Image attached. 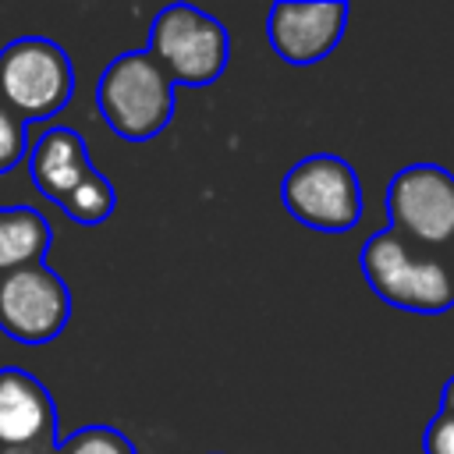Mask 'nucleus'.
<instances>
[{
	"label": "nucleus",
	"mask_w": 454,
	"mask_h": 454,
	"mask_svg": "<svg viewBox=\"0 0 454 454\" xmlns=\"http://www.w3.org/2000/svg\"><path fill=\"white\" fill-rule=\"evenodd\" d=\"M422 450L426 454H454V415L436 411L422 433Z\"/></svg>",
	"instance_id": "nucleus-15"
},
{
	"label": "nucleus",
	"mask_w": 454,
	"mask_h": 454,
	"mask_svg": "<svg viewBox=\"0 0 454 454\" xmlns=\"http://www.w3.org/2000/svg\"><path fill=\"white\" fill-rule=\"evenodd\" d=\"M32 184L57 206L92 174L89 145L74 128H50L28 149Z\"/></svg>",
	"instance_id": "nucleus-10"
},
{
	"label": "nucleus",
	"mask_w": 454,
	"mask_h": 454,
	"mask_svg": "<svg viewBox=\"0 0 454 454\" xmlns=\"http://www.w3.org/2000/svg\"><path fill=\"white\" fill-rule=\"evenodd\" d=\"M145 50L174 85L202 89L223 74L231 57V39L213 14L192 4H170L153 18Z\"/></svg>",
	"instance_id": "nucleus-4"
},
{
	"label": "nucleus",
	"mask_w": 454,
	"mask_h": 454,
	"mask_svg": "<svg viewBox=\"0 0 454 454\" xmlns=\"http://www.w3.org/2000/svg\"><path fill=\"white\" fill-rule=\"evenodd\" d=\"M53 241L50 220L32 206L0 209V273L43 262Z\"/></svg>",
	"instance_id": "nucleus-11"
},
{
	"label": "nucleus",
	"mask_w": 454,
	"mask_h": 454,
	"mask_svg": "<svg viewBox=\"0 0 454 454\" xmlns=\"http://www.w3.org/2000/svg\"><path fill=\"white\" fill-rule=\"evenodd\" d=\"M96 103L117 138L145 142L160 135L174 117V82L149 57V50H128L114 57L99 74Z\"/></svg>",
	"instance_id": "nucleus-2"
},
{
	"label": "nucleus",
	"mask_w": 454,
	"mask_h": 454,
	"mask_svg": "<svg viewBox=\"0 0 454 454\" xmlns=\"http://www.w3.org/2000/svg\"><path fill=\"white\" fill-rule=\"evenodd\" d=\"M71 96L74 67L53 39L21 35L0 50V103L25 124L57 117Z\"/></svg>",
	"instance_id": "nucleus-3"
},
{
	"label": "nucleus",
	"mask_w": 454,
	"mask_h": 454,
	"mask_svg": "<svg viewBox=\"0 0 454 454\" xmlns=\"http://www.w3.org/2000/svg\"><path fill=\"white\" fill-rule=\"evenodd\" d=\"M71 319V291L46 266L0 273V330L18 344H50Z\"/></svg>",
	"instance_id": "nucleus-7"
},
{
	"label": "nucleus",
	"mask_w": 454,
	"mask_h": 454,
	"mask_svg": "<svg viewBox=\"0 0 454 454\" xmlns=\"http://www.w3.org/2000/svg\"><path fill=\"white\" fill-rule=\"evenodd\" d=\"M440 411H447V415H454V376L443 383V394H440Z\"/></svg>",
	"instance_id": "nucleus-17"
},
{
	"label": "nucleus",
	"mask_w": 454,
	"mask_h": 454,
	"mask_svg": "<svg viewBox=\"0 0 454 454\" xmlns=\"http://www.w3.org/2000/svg\"><path fill=\"white\" fill-rule=\"evenodd\" d=\"M348 25V4L323 0V4H301V0H280L270 7L266 35L270 46L284 64L309 67L333 53Z\"/></svg>",
	"instance_id": "nucleus-8"
},
{
	"label": "nucleus",
	"mask_w": 454,
	"mask_h": 454,
	"mask_svg": "<svg viewBox=\"0 0 454 454\" xmlns=\"http://www.w3.org/2000/svg\"><path fill=\"white\" fill-rule=\"evenodd\" d=\"M114 202H117L114 184L106 181V174L92 170V174H89V177H85V181L60 202V209H64L71 220L92 227V223H103V220L114 213Z\"/></svg>",
	"instance_id": "nucleus-12"
},
{
	"label": "nucleus",
	"mask_w": 454,
	"mask_h": 454,
	"mask_svg": "<svg viewBox=\"0 0 454 454\" xmlns=\"http://www.w3.org/2000/svg\"><path fill=\"white\" fill-rule=\"evenodd\" d=\"M284 209L323 234H344L362 220L365 199L355 167L333 153H312L298 160L280 184Z\"/></svg>",
	"instance_id": "nucleus-5"
},
{
	"label": "nucleus",
	"mask_w": 454,
	"mask_h": 454,
	"mask_svg": "<svg viewBox=\"0 0 454 454\" xmlns=\"http://www.w3.org/2000/svg\"><path fill=\"white\" fill-rule=\"evenodd\" d=\"M390 231L411 245L454 241V174L440 163H411L387 184Z\"/></svg>",
	"instance_id": "nucleus-6"
},
{
	"label": "nucleus",
	"mask_w": 454,
	"mask_h": 454,
	"mask_svg": "<svg viewBox=\"0 0 454 454\" xmlns=\"http://www.w3.org/2000/svg\"><path fill=\"white\" fill-rule=\"evenodd\" d=\"M28 156V124L0 103V174L14 170Z\"/></svg>",
	"instance_id": "nucleus-14"
},
{
	"label": "nucleus",
	"mask_w": 454,
	"mask_h": 454,
	"mask_svg": "<svg viewBox=\"0 0 454 454\" xmlns=\"http://www.w3.org/2000/svg\"><path fill=\"white\" fill-rule=\"evenodd\" d=\"M57 443V404L25 369H0V447Z\"/></svg>",
	"instance_id": "nucleus-9"
},
{
	"label": "nucleus",
	"mask_w": 454,
	"mask_h": 454,
	"mask_svg": "<svg viewBox=\"0 0 454 454\" xmlns=\"http://www.w3.org/2000/svg\"><path fill=\"white\" fill-rule=\"evenodd\" d=\"M362 273L369 287L394 309L419 312V316H440L454 305V270L426 252H419L411 241H404L397 231H376L362 245Z\"/></svg>",
	"instance_id": "nucleus-1"
},
{
	"label": "nucleus",
	"mask_w": 454,
	"mask_h": 454,
	"mask_svg": "<svg viewBox=\"0 0 454 454\" xmlns=\"http://www.w3.org/2000/svg\"><path fill=\"white\" fill-rule=\"evenodd\" d=\"M57 454H138L135 443L114 426H82L57 440Z\"/></svg>",
	"instance_id": "nucleus-13"
},
{
	"label": "nucleus",
	"mask_w": 454,
	"mask_h": 454,
	"mask_svg": "<svg viewBox=\"0 0 454 454\" xmlns=\"http://www.w3.org/2000/svg\"><path fill=\"white\" fill-rule=\"evenodd\" d=\"M0 454H57V443H32V447H0Z\"/></svg>",
	"instance_id": "nucleus-16"
}]
</instances>
